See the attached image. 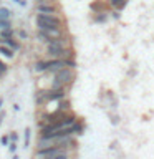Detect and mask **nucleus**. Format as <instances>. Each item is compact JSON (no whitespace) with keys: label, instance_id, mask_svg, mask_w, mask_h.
<instances>
[{"label":"nucleus","instance_id":"f257e3e1","mask_svg":"<svg viewBox=\"0 0 154 159\" xmlns=\"http://www.w3.org/2000/svg\"><path fill=\"white\" fill-rule=\"evenodd\" d=\"M47 52L52 58L57 60H73L75 52L70 48V40L68 38H58V40H52L47 45Z\"/></svg>","mask_w":154,"mask_h":159},{"label":"nucleus","instance_id":"f03ea898","mask_svg":"<svg viewBox=\"0 0 154 159\" xmlns=\"http://www.w3.org/2000/svg\"><path fill=\"white\" fill-rule=\"evenodd\" d=\"M75 81V68H63L53 75L52 89H66Z\"/></svg>","mask_w":154,"mask_h":159},{"label":"nucleus","instance_id":"7ed1b4c3","mask_svg":"<svg viewBox=\"0 0 154 159\" xmlns=\"http://www.w3.org/2000/svg\"><path fill=\"white\" fill-rule=\"evenodd\" d=\"M35 23L40 32L43 30H48V28H63V18L60 15H42L38 13L37 18H35Z\"/></svg>","mask_w":154,"mask_h":159},{"label":"nucleus","instance_id":"20e7f679","mask_svg":"<svg viewBox=\"0 0 154 159\" xmlns=\"http://www.w3.org/2000/svg\"><path fill=\"white\" fill-rule=\"evenodd\" d=\"M57 5L53 3H38L37 5V12L42 15H57Z\"/></svg>","mask_w":154,"mask_h":159},{"label":"nucleus","instance_id":"39448f33","mask_svg":"<svg viewBox=\"0 0 154 159\" xmlns=\"http://www.w3.org/2000/svg\"><path fill=\"white\" fill-rule=\"evenodd\" d=\"M43 33H45V37H48L50 40H58V38L65 37L63 28H48V30H43Z\"/></svg>","mask_w":154,"mask_h":159},{"label":"nucleus","instance_id":"423d86ee","mask_svg":"<svg viewBox=\"0 0 154 159\" xmlns=\"http://www.w3.org/2000/svg\"><path fill=\"white\" fill-rule=\"evenodd\" d=\"M109 7L108 2L104 3V2H93L91 3V10H94L96 13H106V8Z\"/></svg>","mask_w":154,"mask_h":159},{"label":"nucleus","instance_id":"0eeeda50","mask_svg":"<svg viewBox=\"0 0 154 159\" xmlns=\"http://www.w3.org/2000/svg\"><path fill=\"white\" fill-rule=\"evenodd\" d=\"M126 3H128V0H108L109 7H113V8H116V10L124 8V7H126Z\"/></svg>","mask_w":154,"mask_h":159},{"label":"nucleus","instance_id":"6e6552de","mask_svg":"<svg viewBox=\"0 0 154 159\" xmlns=\"http://www.w3.org/2000/svg\"><path fill=\"white\" fill-rule=\"evenodd\" d=\"M0 55L5 57V58H13L15 57V52H13L12 48H8L7 45H0Z\"/></svg>","mask_w":154,"mask_h":159},{"label":"nucleus","instance_id":"1a4fd4ad","mask_svg":"<svg viewBox=\"0 0 154 159\" xmlns=\"http://www.w3.org/2000/svg\"><path fill=\"white\" fill-rule=\"evenodd\" d=\"M3 45H7V47H8V48H12L13 52H15V50H20V43H18V42H15L13 38H10V40H5V42H3Z\"/></svg>","mask_w":154,"mask_h":159},{"label":"nucleus","instance_id":"9d476101","mask_svg":"<svg viewBox=\"0 0 154 159\" xmlns=\"http://www.w3.org/2000/svg\"><path fill=\"white\" fill-rule=\"evenodd\" d=\"M71 131H73V134H83V123L79 119L71 126Z\"/></svg>","mask_w":154,"mask_h":159},{"label":"nucleus","instance_id":"9b49d317","mask_svg":"<svg viewBox=\"0 0 154 159\" xmlns=\"http://www.w3.org/2000/svg\"><path fill=\"white\" fill-rule=\"evenodd\" d=\"M30 134H32V131H30V128H27L25 133H23V148L30 146Z\"/></svg>","mask_w":154,"mask_h":159},{"label":"nucleus","instance_id":"f8f14e48","mask_svg":"<svg viewBox=\"0 0 154 159\" xmlns=\"http://www.w3.org/2000/svg\"><path fill=\"white\" fill-rule=\"evenodd\" d=\"M10 10L5 7H0V20H10Z\"/></svg>","mask_w":154,"mask_h":159},{"label":"nucleus","instance_id":"ddd939ff","mask_svg":"<svg viewBox=\"0 0 154 159\" xmlns=\"http://www.w3.org/2000/svg\"><path fill=\"white\" fill-rule=\"evenodd\" d=\"M0 37H2V42H5V40H10V38H13V32H12V30H2V33H0Z\"/></svg>","mask_w":154,"mask_h":159},{"label":"nucleus","instance_id":"4468645a","mask_svg":"<svg viewBox=\"0 0 154 159\" xmlns=\"http://www.w3.org/2000/svg\"><path fill=\"white\" fill-rule=\"evenodd\" d=\"M0 28H2V30H12V23H10V20H0Z\"/></svg>","mask_w":154,"mask_h":159},{"label":"nucleus","instance_id":"2eb2a0df","mask_svg":"<svg viewBox=\"0 0 154 159\" xmlns=\"http://www.w3.org/2000/svg\"><path fill=\"white\" fill-rule=\"evenodd\" d=\"M10 141H12V139H10L8 134H3V136L0 138V143H2V146H10Z\"/></svg>","mask_w":154,"mask_h":159},{"label":"nucleus","instance_id":"dca6fc26","mask_svg":"<svg viewBox=\"0 0 154 159\" xmlns=\"http://www.w3.org/2000/svg\"><path fill=\"white\" fill-rule=\"evenodd\" d=\"M94 22H99V23L106 22V13H96L94 15Z\"/></svg>","mask_w":154,"mask_h":159},{"label":"nucleus","instance_id":"f3484780","mask_svg":"<svg viewBox=\"0 0 154 159\" xmlns=\"http://www.w3.org/2000/svg\"><path fill=\"white\" fill-rule=\"evenodd\" d=\"M7 70H8V66L2 61V60H0V75H5V73H7Z\"/></svg>","mask_w":154,"mask_h":159},{"label":"nucleus","instance_id":"a211bd4d","mask_svg":"<svg viewBox=\"0 0 154 159\" xmlns=\"http://www.w3.org/2000/svg\"><path fill=\"white\" fill-rule=\"evenodd\" d=\"M17 146H18V144L17 143H10V152H15V151H17Z\"/></svg>","mask_w":154,"mask_h":159},{"label":"nucleus","instance_id":"6ab92c4d","mask_svg":"<svg viewBox=\"0 0 154 159\" xmlns=\"http://www.w3.org/2000/svg\"><path fill=\"white\" fill-rule=\"evenodd\" d=\"M15 3H18V5H22V7H25V5H27V2H25V0H13Z\"/></svg>","mask_w":154,"mask_h":159},{"label":"nucleus","instance_id":"aec40b11","mask_svg":"<svg viewBox=\"0 0 154 159\" xmlns=\"http://www.w3.org/2000/svg\"><path fill=\"white\" fill-rule=\"evenodd\" d=\"M10 139H12V143H17V134L12 133V134H10Z\"/></svg>","mask_w":154,"mask_h":159},{"label":"nucleus","instance_id":"412c9836","mask_svg":"<svg viewBox=\"0 0 154 159\" xmlns=\"http://www.w3.org/2000/svg\"><path fill=\"white\" fill-rule=\"evenodd\" d=\"M3 119H5V111H2V113H0V126H2Z\"/></svg>","mask_w":154,"mask_h":159},{"label":"nucleus","instance_id":"4be33fe9","mask_svg":"<svg viewBox=\"0 0 154 159\" xmlns=\"http://www.w3.org/2000/svg\"><path fill=\"white\" fill-rule=\"evenodd\" d=\"M18 35H20L22 38H27V32H23V30H20V32H18Z\"/></svg>","mask_w":154,"mask_h":159},{"label":"nucleus","instance_id":"5701e85b","mask_svg":"<svg viewBox=\"0 0 154 159\" xmlns=\"http://www.w3.org/2000/svg\"><path fill=\"white\" fill-rule=\"evenodd\" d=\"M113 17L114 18H119V12H118V10H116V12H113Z\"/></svg>","mask_w":154,"mask_h":159},{"label":"nucleus","instance_id":"b1692460","mask_svg":"<svg viewBox=\"0 0 154 159\" xmlns=\"http://www.w3.org/2000/svg\"><path fill=\"white\" fill-rule=\"evenodd\" d=\"M2 106H3V98H0V113H2Z\"/></svg>","mask_w":154,"mask_h":159},{"label":"nucleus","instance_id":"393cba45","mask_svg":"<svg viewBox=\"0 0 154 159\" xmlns=\"http://www.w3.org/2000/svg\"><path fill=\"white\" fill-rule=\"evenodd\" d=\"M13 159H18V156H13Z\"/></svg>","mask_w":154,"mask_h":159},{"label":"nucleus","instance_id":"a878e982","mask_svg":"<svg viewBox=\"0 0 154 159\" xmlns=\"http://www.w3.org/2000/svg\"><path fill=\"white\" fill-rule=\"evenodd\" d=\"M0 76H2V75H0Z\"/></svg>","mask_w":154,"mask_h":159}]
</instances>
